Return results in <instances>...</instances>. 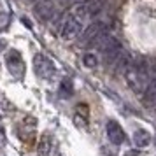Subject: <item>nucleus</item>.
I'll use <instances>...</instances> for the list:
<instances>
[{"label": "nucleus", "mask_w": 156, "mask_h": 156, "mask_svg": "<svg viewBox=\"0 0 156 156\" xmlns=\"http://www.w3.org/2000/svg\"><path fill=\"white\" fill-rule=\"evenodd\" d=\"M107 137H109V140L112 142V144H123L125 139H126L121 125L116 123V121H109L107 123Z\"/></svg>", "instance_id": "8"}, {"label": "nucleus", "mask_w": 156, "mask_h": 156, "mask_svg": "<svg viewBox=\"0 0 156 156\" xmlns=\"http://www.w3.org/2000/svg\"><path fill=\"white\" fill-rule=\"evenodd\" d=\"M76 2H77V4H79V2H88V0H76Z\"/></svg>", "instance_id": "16"}, {"label": "nucleus", "mask_w": 156, "mask_h": 156, "mask_svg": "<svg viewBox=\"0 0 156 156\" xmlns=\"http://www.w3.org/2000/svg\"><path fill=\"white\" fill-rule=\"evenodd\" d=\"M51 151H53V140L48 133H44L41 139H39V144H37V154L39 156H49Z\"/></svg>", "instance_id": "10"}, {"label": "nucleus", "mask_w": 156, "mask_h": 156, "mask_svg": "<svg viewBox=\"0 0 156 156\" xmlns=\"http://www.w3.org/2000/svg\"><path fill=\"white\" fill-rule=\"evenodd\" d=\"M93 46L102 53V60H104V63H107L109 67H114V63H116L121 58V55L125 53L123 44H121L114 35H111V34H105V35H102L100 39H97V41L93 42Z\"/></svg>", "instance_id": "2"}, {"label": "nucleus", "mask_w": 156, "mask_h": 156, "mask_svg": "<svg viewBox=\"0 0 156 156\" xmlns=\"http://www.w3.org/2000/svg\"><path fill=\"white\" fill-rule=\"evenodd\" d=\"M83 63L88 69H95L98 65V58H97V55H93V53H86L84 56H83Z\"/></svg>", "instance_id": "12"}, {"label": "nucleus", "mask_w": 156, "mask_h": 156, "mask_svg": "<svg viewBox=\"0 0 156 156\" xmlns=\"http://www.w3.org/2000/svg\"><path fill=\"white\" fill-rule=\"evenodd\" d=\"M11 25V14L9 12H0V32H5Z\"/></svg>", "instance_id": "14"}, {"label": "nucleus", "mask_w": 156, "mask_h": 156, "mask_svg": "<svg viewBox=\"0 0 156 156\" xmlns=\"http://www.w3.org/2000/svg\"><path fill=\"white\" fill-rule=\"evenodd\" d=\"M84 28H86V23L76 14H72V12H69L60 23V34H62L63 39H72V37L79 35V34H83Z\"/></svg>", "instance_id": "3"}, {"label": "nucleus", "mask_w": 156, "mask_h": 156, "mask_svg": "<svg viewBox=\"0 0 156 156\" xmlns=\"http://www.w3.org/2000/svg\"><path fill=\"white\" fill-rule=\"evenodd\" d=\"M4 49V41H2V39H0V51Z\"/></svg>", "instance_id": "15"}, {"label": "nucleus", "mask_w": 156, "mask_h": 156, "mask_svg": "<svg viewBox=\"0 0 156 156\" xmlns=\"http://www.w3.org/2000/svg\"><path fill=\"white\" fill-rule=\"evenodd\" d=\"M70 93H72V83L69 79H63L62 84H60V95L63 98H67V97H70Z\"/></svg>", "instance_id": "13"}, {"label": "nucleus", "mask_w": 156, "mask_h": 156, "mask_svg": "<svg viewBox=\"0 0 156 156\" xmlns=\"http://www.w3.org/2000/svg\"><path fill=\"white\" fill-rule=\"evenodd\" d=\"M151 70H153V77H151V83H149L147 90L144 91V104L147 107H156V62L151 65Z\"/></svg>", "instance_id": "7"}, {"label": "nucleus", "mask_w": 156, "mask_h": 156, "mask_svg": "<svg viewBox=\"0 0 156 156\" xmlns=\"http://www.w3.org/2000/svg\"><path fill=\"white\" fill-rule=\"evenodd\" d=\"M133 142L137 147H147L149 144H151V135L146 130H137L133 135Z\"/></svg>", "instance_id": "11"}, {"label": "nucleus", "mask_w": 156, "mask_h": 156, "mask_svg": "<svg viewBox=\"0 0 156 156\" xmlns=\"http://www.w3.org/2000/svg\"><path fill=\"white\" fill-rule=\"evenodd\" d=\"M132 62H133V56H132V53H128V51H125L123 55H121V58L114 63V70H116V74H126V70L130 69V65H132Z\"/></svg>", "instance_id": "9"}, {"label": "nucleus", "mask_w": 156, "mask_h": 156, "mask_svg": "<svg viewBox=\"0 0 156 156\" xmlns=\"http://www.w3.org/2000/svg\"><path fill=\"white\" fill-rule=\"evenodd\" d=\"M105 34H109V23L105 20H95L90 25H86V28L81 34V41L83 44H93L97 39H100Z\"/></svg>", "instance_id": "4"}, {"label": "nucleus", "mask_w": 156, "mask_h": 156, "mask_svg": "<svg viewBox=\"0 0 156 156\" xmlns=\"http://www.w3.org/2000/svg\"><path fill=\"white\" fill-rule=\"evenodd\" d=\"M5 65H7L9 72L14 76V77H21L25 74V62H23L21 55L16 49H11L5 55Z\"/></svg>", "instance_id": "6"}, {"label": "nucleus", "mask_w": 156, "mask_h": 156, "mask_svg": "<svg viewBox=\"0 0 156 156\" xmlns=\"http://www.w3.org/2000/svg\"><path fill=\"white\" fill-rule=\"evenodd\" d=\"M128 86L132 88V91L137 95H144V91L147 90L151 77H153V70H151V63L147 58L137 56L133 58V62L130 65V69L125 74Z\"/></svg>", "instance_id": "1"}, {"label": "nucleus", "mask_w": 156, "mask_h": 156, "mask_svg": "<svg viewBox=\"0 0 156 156\" xmlns=\"http://www.w3.org/2000/svg\"><path fill=\"white\" fill-rule=\"evenodd\" d=\"M34 67H35L37 76H41L42 79H51L56 72V67L51 62L49 58H46L44 55H37L34 58Z\"/></svg>", "instance_id": "5"}]
</instances>
